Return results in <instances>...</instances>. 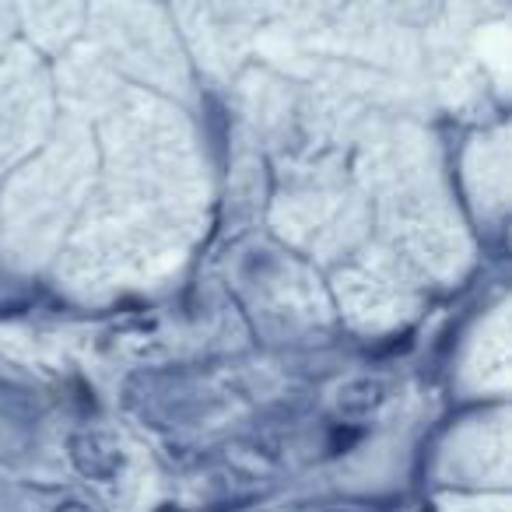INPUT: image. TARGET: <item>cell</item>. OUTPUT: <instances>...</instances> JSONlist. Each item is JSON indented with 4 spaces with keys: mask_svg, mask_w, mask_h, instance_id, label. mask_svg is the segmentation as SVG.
Returning <instances> with one entry per match:
<instances>
[{
    "mask_svg": "<svg viewBox=\"0 0 512 512\" xmlns=\"http://www.w3.org/2000/svg\"><path fill=\"white\" fill-rule=\"evenodd\" d=\"M71 460H74V467L85 477H92V481H109V477H116L123 467L120 449L113 446V439H106V435H99V432L74 435Z\"/></svg>",
    "mask_w": 512,
    "mask_h": 512,
    "instance_id": "1",
    "label": "cell"
},
{
    "mask_svg": "<svg viewBox=\"0 0 512 512\" xmlns=\"http://www.w3.org/2000/svg\"><path fill=\"white\" fill-rule=\"evenodd\" d=\"M383 383L379 379H351L337 390V411L344 418H369L383 404Z\"/></svg>",
    "mask_w": 512,
    "mask_h": 512,
    "instance_id": "2",
    "label": "cell"
},
{
    "mask_svg": "<svg viewBox=\"0 0 512 512\" xmlns=\"http://www.w3.org/2000/svg\"><path fill=\"white\" fill-rule=\"evenodd\" d=\"M355 442H358V432H344V428H337L330 449H334V453H344V449H351Z\"/></svg>",
    "mask_w": 512,
    "mask_h": 512,
    "instance_id": "3",
    "label": "cell"
},
{
    "mask_svg": "<svg viewBox=\"0 0 512 512\" xmlns=\"http://www.w3.org/2000/svg\"><path fill=\"white\" fill-rule=\"evenodd\" d=\"M57 512H92V509H88L85 502H64V505H60Z\"/></svg>",
    "mask_w": 512,
    "mask_h": 512,
    "instance_id": "4",
    "label": "cell"
},
{
    "mask_svg": "<svg viewBox=\"0 0 512 512\" xmlns=\"http://www.w3.org/2000/svg\"><path fill=\"white\" fill-rule=\"evenodd\" d=\"M162 512H179V509H172V505H165V509Z\"/></svg>",
    "mask_w": 512,
    "mask_h": 512,
    "instance_id": "5",
    "label": "cell"
}]
</instances>
